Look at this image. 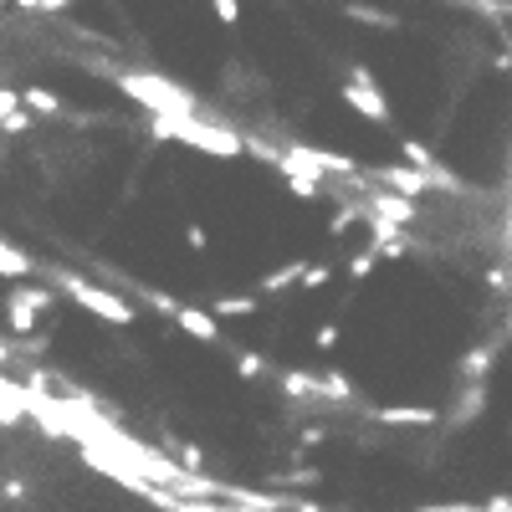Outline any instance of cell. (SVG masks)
<instances>
[{"instance_id":"6da1fadb","label":"cell","mask_w":512,"mask_h":512,"mask_svg":"<svg viewBox=\"0 0 512 512\" xmlns=\"http://www.w3.org/2000/svg\"><path fill=\"white\" fill-rule=\"evenodd\" d=\"M149 134L164 139V144L180 139V144H190V149H200V154H221V159L246 154V139H241V134H231V128H221V123H200L195 113H154Z\"/></svg>"},{"instance_id":"7a4b0ae2","label":"cell","mask_w":512,"mask_h":512,"mask_svg":"<svg viewBox=\"0 0 512 512\" xmlns=\"http://www.w3.org/2000/svg\"><path fill=\"white\" fill-rule=\"evenodd\" d=\"M118 88L128 98H139L149 113H195V98L180 88V82H164V77H149V72H123Z\"/></svg>"},{"instance_id":"3957f363","label":"cell","mask_w":512,"mask_h":512,"mask_svg":"<svg viewBox=\"0 0 512 512\" xmlns=\"http://www.w3.org/2000/svg\"><path fill=\"white\" fill-rule=\"evenodd\" d=\"M57 287L72 297L77 308H88V313L103 318V323H118V328L134 323V308H128L123 297H113V292H103V287H93V282H82V277H72V272H57Z\"/></svg>"},{"instance_id":"277c9868","label":"cell","mask_w":512,"mask_h":512,"mask_svg":"<svg viewBox=\"0 0 512 512\" xmlns=\"http://www.w3.org/2000/svg\"><path fill=\"white\" fill-rule=\"evenodd\" d=\"M338 98H344L359 118H369V123H390V103H384V88H379V77H374L364 62L349 67V77H344V88H338Z\"/></svg>"},{"instance_id":"5b68a950","label":"cell","mask_w":512,"mask_h":512,"mask_svg":"<svg viewBox=\"0 0 512 512\" xmlns=\"http://www.w3.org/2000/svg\"><path fill=\"white\" fill-rule=\"evenodd\" d=\"M52 308V292L47 287H21V292H11V303H6V323L16 328V333H31L36 328V318Z\"/></svg>"},{"instance_id":"8992f818","label":"cell","mask_w":512,"mask_h":512,"mask_svg":"<svg viewBox=\"0 0 512 512\" xmlns=\"http://www.w3.org/2000/svg\"><path fill=\"white\" fill-rule=\"evenodd\" d=\"M159 308L175 318L190 338H200V344H221V323L210 318V308H185V303H175V297H159Z\"/></svg>"},{"instance_id":"52a82bcc","label":"cell","mask_w":512,"mask_h":512,"mask_svg":"<svg viewBox=\"0 0 512 512\" xmlns=\"http://www.w3.org/2000/svg\"><path fill=\"white\" fill-rule=\"evenodd\" d=\"M344 16H349V21H359V26H369V31H400V16H395V11H384V6H364V0H349Z\"/></svg>"},{"instance_id":"ba28073f","label":"cell","mask_w":512,"mask_h":512,"mask_svg":"<svg viewBox=\"0 0 512 512\" xmlns=\"http://www.w3.org/2000/svg\"><path fill=\"white\" fill-rule=\"evenodd\" d=\"M384 425H436L441 415L436 410H425V405H390V410H379Z\"/></svg>"},{"instance_id":"9c48e42d","label":"cell","mask_w":512,"mask_h":512,"mask_svg":"<svg viewBox=\"0 0 512 512\" xmlns=\"http://www.w3.org/2000/svg\"><path fill=\"white\" fill-rule=\"evenodd\" d=\"M36 272V262L21 251V246H11V241H0V277H31Z\"/></svg>"},{"instance_id":"30bf717a","label":"cell","mask_w":512,"mask_h":512,"mask_svg":"<svg viewBox=\"0 0 512 512\" xmlns=\"http://www.w3.org/2000/svg\"><path fill=\"white\" fill-rule=\"evenodd\" d=\"M16 98H21L31 113H41V118H57V113H62V98H57L52 88H26V93H16Z\"/></svg>"},{"instance_id":"8fae6325","label":"cell","mask_w":512,"mask_h":512,"mask_svg":"<svg viewBox=\"0 0 512 512\" xmlns=\"http://www.w3.org/2000/svg\"><path fill=\"white\" fill-rule=\"evenodd\" d=\"M282 390H287L292 400L318 395V374H308V369H287V374H282Z\"/></svg>"},{"instance_id":"7c38bea8","label":"cell","mask_w":512,"mask_h":512,"mask_svg":"<svg viewBox=\"0 0 512 512\" xmlns=\"http://www.w3.org/2000/svg\"><path fill=\"white\" fill-rule=\"evenodd\" d=\"M251 313H256V297H241V292L236 297H221V303L210 308V318H251Z\"/></svg>"},{"instance_id":"4fadbf2b","label":"cell","mask_w":512,"mask_h":512,"mask_svg":"<svg viewBox=\"0 0 512 512\" xmlns=\"http://www.w3.org/2000/svg\"><path fill=\"white\" fill-rule=\"evenodd\" d=\"M400 154H405V164H415V169H420V175H436V154L425 149V144H410V139H405V144H400Z\"/></svg>"},{"instance_id":"5bb4252c","label":"cell","mask_w":512,"mask_h":512,"mask_svg":"<svg viewBox=\"0 0 512 512\" xmlns=\"http://www.w3.org/2000/svg\"><path fill=\"white\" fill-rule=\"evenodd\" d=\"M297 272H303V262H287V267L267 272V277H262V292H282V287H292V282H297Z\"/></svg>"},{"instance_id":"9a60e30c","label":"cell","mask_w":512,"mask_h":512,"mask_svg":"<svg viewBox=\"0 0 512 512\" xmlns=\"http://www.w3.org/2000/svg\"><path fill=\"white\" fill-rule=\"evenodd\" d=\"M297 282H303V287H328V282H333V267H323V262H303Z\"/></svg>"},{"instance_id":"2e32d148","label":"cell","mask_w":512,"mask_h":512,"mask_svg":"<svg viewBox=\"0 0 512 512\" xmlns=\"http://www.w3.org/2000/svg\"><path fill=\"white\" fill-rule=\"evenodd\" d=\"M210 11H216L221 26H236L241 21V0H210Z\"/></svg>"},{"instance_id":"e0dca14e","label":"cell","mask_w":512,"mask_h":512,"mask_svg":"<svg viewBox=\"0 0 512 512\" xmlns=\"http://www.w3.org/2000/svg\"><path fill=\"white\" fill-rule=\"evenodd\" d=\"M262 369H267V364L256 359V354H236V374H241V379H262Z\"/></svg>"},{"instance_id":"ac0fdd59","label":"cell","mask_w":512,"mask_h":512,"mask_svg":"<svg viewBox=\"0 0 512 512\" xmlns=\"http://www.w3.org/2000/svg\"><path fill=\"white\" fill-rule=\"evenodd\" d=\"M374 267H379V256H374V246H369V251H359L354 262H349V272H354V277H369Z\"/></svg>"},{"instance_id":"d6986e66","label":"cell","mask_w":512,"mask_h":512,"mask_svg":"<svg viewBox=\"0 0 512 512\" xmlns=\"http://www.w3.org/2000/svg\"><path fill=\"white\" fill-rule=\"evenodd\" d=\"M313 344H318V349L328 354V349L338 344V328H333V323H328V328H318V333H313Z\"/></svg>"},{"instance_id":"ffe728a7","label":"cell","mask_w":512,"mask_h":512,"mask_svg":"<svg viewBox=\"0 0 512 512\" xmlns=\"http://www.w3.org/2000/svg\"><path fill=\"white\" fill-rule=\"evenodd\" d=\"M185 241H190V246H195V251H205V241H210V236H205V231H200V226H195V221H190V226H185Z\"/></svg>"}]
</instances>
